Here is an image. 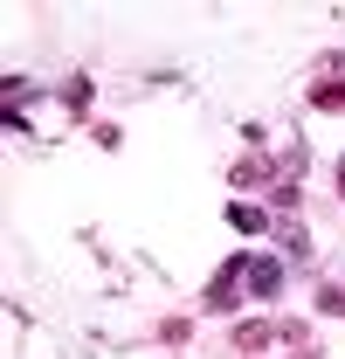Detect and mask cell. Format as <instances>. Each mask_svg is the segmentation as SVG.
<instances>
[{
	"instance_id": "1",
	"label": "cell",
	"mask_w": 345,
	"mask_h": 359,
	"mask_svg": "<svg viewBox=\"0 0 345 359\" xmlns=\"http://www.w3.org/2000/svg\"><path fill=\"white\" fill-rule=\"evenodd\" d=\"M249 290L256 297H276L283 290V263H249Z\"/></svg>"
},
{
	"instance_id": "2",
	"label": "cell",
	"mask_w": 345,
	"mask_h": 359,
	"mask_svg": "<svg viewBox=\"0 0 345 359\" xmlns=\"http://www.w3.org/2000/svg\"><path fill=\"white\" fill-rule=\"evenodd\" d=\"M235 346H242V353H262V346H269V325H242Z\"/></svg>"
},
{
	"instance_id": "3",
	"label": "cell",
	"mask_w": 345,
	"mask_h": 359,
	"mask_svg": "<svg viewBox=\"0 0 345 359\" xmlns=\"http://www.w3.org/2000/svg\"><path fill=\"white\" fill-rule=\"evenodd\" d=\"M311 104H318V111H339V104H345V83H325V90H311Z\"/></svg>"
},
{
	"instance_id": "4",
	"label": "cell",
	"mask_w": 345,
	"mask_h": 359,
	"mask_svg": "<svg viewBox=\"0 0 345 359\" xmlns=\"http://www.w3.org/2000/svg\"><path fill=\"white\" fill-rule=\"evenodd\" d=\"M228 222H235V228H262L269 215H262V208H242V201H235V208H228Z\"/></svg>"
}]
</instances>
